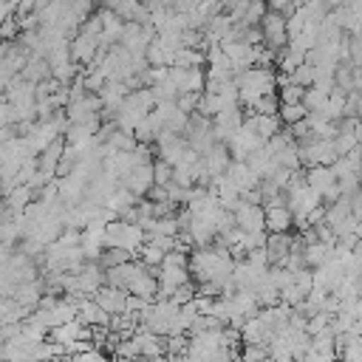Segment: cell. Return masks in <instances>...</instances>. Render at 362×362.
<instances>
[{
    "mask_svg": "<svg viewBox=\"0 0 362 362\" xmlns=\"http://www.w3.org/2000/svg\"><path fill=\"white\" fill-rule=\"evenodd\" d=\"M235 82H238V90H240V105H246L252 110L257 107V102L263 96L277 93V71H272V68H260V65L249 68V71L238 74Z\"/></svg>",
    "mask_w": 362,
    "mask_h": 362,
    "instance_id": "1",
    "label": "cell"
},
{
    "mask_svg": "<svg viewBox=\"0 0 362 362\" xmlns=\"http://www.w3.org/2000/svg\"><path fill=\"white\" fill-rule=\"evenodd\" d=\"M105 235H107V249H124V252H130V255H136V252H141L144 249V243H147V232L139 226V223H127V221H113L107 229H105Z\"/></svg>",
    "mask_w": 362,
    "mask_h": 362,
    "instance_id": "2",
    "label": "cell"
},
{
    "mask_svg": "<svg viewBox=\"0 0 362 362\" xmlns=\"http://www.w3.org/2000/svg\"><path fill=\"white\" fill-rule=\"evenodd\" d=\"M260 31H263V42L272 48V51H283L288 45V25H286V17L277 14V11H266L263 23H260Z\"/></svg>",
    "mask_w": 362,
    "mask_h": 362,
    "instance_id": "3",
    "label": "cell"
},
{
    "mask_svg": "<svg viewBox=\"0 0 362 362\" xmlns=\"http://www.w3.org/2000/svg\"><path fill=\"white\" fill-rule=\"evenodd\" d=\"M170 82L178 88V93H204L206 74L204 68H170Z\"/></svg>",
    "mask_w": 362,
    "mask_h": 362,
    "instance_id": "4",
    "label": "cell"
},
{
    "mask_svg": "<svg viewBox=\"0 0 362 362\" xmlns=\"http://www.w3.org/2000/svg\"><path fill=\"white\" fill-rule=\"evenodd\" d=\"M243 122H246V119H243L240 107L218 113V116L212 119V127H215V139H218V144H226V147H229V141L238 136V130L243 127Z\"/></svg>",
    "mask_w": 362,
    "mask_h": 362,
    "instance_id": "5",
    "label": "cell"
},
{
    "mask_svg": "<svg viewBox=\"0 0 362 362\" xmlns=\"http://www.w3.org/2000/svg\"><path fill=\"white\" fill-rule=\"evenodd\" d=\"M235 221H238L240 232H269L266 229V206H252V204L240 201L235 209Z\"/></svg>",
    "mask_w": 362,
    "mask_h": 362,
    "instance_id": "6",
    "label": "cell"
},
{
    "mask_svg": "<svg viewBox=\"0 0 362 362\" xmlns=\"http://www.w3.org/2000/svg\"><path fill=\"white\" fill-rule=\"evenodd\" d=\"M107 226H99V223H90L85 232H82V252H85V260L88 263H99L105 249H107V235H105Z\"/></svg>",
    "mask_w": 362,
    "mask_h": 362,
    "instance_id": "7",
    "label": "cell"
},
{
    "mask_svg": "<svg viewBox=\"0 0 362 362\" xmlns=\"http://www.w3.org/2000/svg\"><path fill=\"white\" fill-rule=\"evenodd\" d=\"M102 45H99V37H90L85 31H79L74 40H71V57L76 65H93L96 57H99Z\"/></svg>",
    "mask_w": 362,
    "mask_h": 362,
    "instance_id": "8",
    "label": "cell"
},
{
    "mask_svg": "<svg viewBox=\"0 0 362 362\" xmlns=\"http://www.w3.org/2000/svg\"><path fill=\"white\" fill-rule=\"evenodd\" d=\"M226 178L240 189V195H246V192H252V189H260V184H263V178H260L246 161H232L229 170H226Z\"/></svg>",
    "mask_w": 362,
    "mask_h": 362,
    "instance_id": "9",
    "label": "cell"
},
{
    "mask_svg": "<svg viewBox=\"0 0 362 362\" xmlns=\"http://www.w3.org/2000/svg\"><path fill=\"white\" fill-rule=\"evenodd\" d=\"M122 187L124 189H130L136 198H144V195H150L153 192V187H156V173H153V164H147V167H136L124 181H122Z\"/></svg>",
    "mask_w": 362,
    "mask_h": 362,
    "instance_id": "10",
    "label": "cell"
},
{
    "mask_svg": "<svg viewBox=\"0 0 362 362\" xmlns=\"http://www.w3.org/2000/svg\"><path fill=\"white\" fill-rule=\"evenodd\" d=\"M93 300H96L110 317H119V314L127 311V300H130V294L122 291V288H113V286H102V288L93 294Z\"/></svg>",
    "mask_w": 362,
    "mask_h": 362,
    "instance_id": "11",
    "label": "cell"
},
{
    "mask_svg": "<svg viewBox=\"0 0 362 362\" xmlns=\"http://www.w3.org/2000/svg\"><path fill=\"white\" fill-rule=\"evenodd\" d=\"M76 305H79V322L82 325H88V328H110V322H113V317L96 303V300H76Z\"/></svg>",
    "mask_w": 362,
    "mask_h": 362,
    "instance_id": "12",
    "label": "cell"
},
{
    "mask_svg": "<svg viewBox=\"0 0 362 362\" xmlns=\"http://www.w3.org/2000/svg\"><path fill=\"white\" fill-rule=\"evenodd\" d=\"M206 62H209L206 79H235V65H232V59L223 54L221 45H212V48L206 51Z\"/></svg>",
    "mask_w": 362,
    "mask_h": 362,
    "instance_id": "13",
    "label": "cell"
},
{
    "mask_svg": "<svg viewBox=\"0 0 362 362\" xmlns=\"http://www.w3.org/2000/svg\"><path fill=\"white\" fill-rule=\"evenodd\" d=\"M201 158H204V164H206V175H209V181H215V178L226 175L229 164L235 161L226 144H215V147H212L206 156H201Z\"/></svg>",
    "mask_w": 362,
    "mask_h": 362,
    "instance_id": "14",
    "label": "cell"
},
{
    "mask_svg": "<svg viewBox=\"0 0 362 362\" xmlns=\"http://www.w3.org/2000/svg\"><path fill=\"white\" fill-rule=\"evenodd\" d=\"M42 294H45L42 280H34V283H20L8 300L20 303V305H23V308H28V311H37V308H40V303L45 300Z\"/></svg>",
    "mask_w": 362,
    "mask_h": 362,
    "instance_id": "15",
    "label": "cell"
},
{
    "mask_svg": "<svg viewBox=\"0 0 362 362\" xmlns=\"http://www.w3.org/2000/svg\"><path fill=\"white\" fill-rule=\"evenodd\" d=\"M90 331H93V328L82 325L79 320H71V322L59 325L57 331H51V342H57V345H74V342H88V339H90Z\"/></svg>",
    "mask_w": 362,
    "mask_h": 362,
    "instance_id": "16",
    "label": "cell"
},
{
    "mask_svg": "<svg viewBox=\"0 0 362 362\" xmlns=\"http://www.w3.org/2000/svg\"><path fill=\"white\" fill-rule=\"evenodd\" d=\"M294 226V215L288 206H269L266 209V229L269 235H288V229Z\"/></svg>",
    "mask_w": 362,
    "mask_h": 362,
    "instance_id": "17",
    "label": "cell"
},
{
    "mask_svg": "<svg viewBox=\"0 0 362 362\" xmlns=\"http://www.w3.org/2000/svg\"><path fill=\"white\" fill-rule=\"evenodd\" d=\"M266 252H269L272 266H283L286 257L294 252V238H291V235H269Z\"/></svg>",
    "mask_w": 362,
    "mask_h": 362,
    "instance_id": "18",
    "label": "cell"
},
{
    "mask_svg": "<svg viewBox=\"0 0 362 362\" xmlns=\"http://www.w3.org/2000/svg\"><path fill=\"white\" fill-rule=\"evenodd\" d=\"M23 79H28V82H34V85H42L45 79H51V65H48V59L31 54L28 62H25V68H23Z\"/></svg>",
    "mask_w": 362,
    "mask_h": 362,
    "instance_id": "19",
    "label": "cell"
},
{
    "mask_svg": "<svg viewBox=\"0 0 362 362\" xmlns=\"http://www.w3.org/2000/svg\"><path fill=\"white\" fill-rule=\"evenodd\" d=\"M136 204H139V198H136L130 189H124V187H119V189L107 198V206L116 212V218H124L130 209H136Z\"/></svg>",
    "mask_w": 362,
    "mask_h": 362,
    "instance_id": "20",
    "label": "cell"
},
{
    "mask_svg": "<svg viewBox=\"0 0 362 362\" xmlns=\"http://www.w3.org/2000/svg\"><path fill=\"white\" fill-rule=\"evenodd\" d=\"M249 119H252V124H255V130H257V136H260L263 141L274 139V136L283 130V127H280V116H260V113H252Z\"/></svg>",
    "mask_w": 362,
    "mask_h": 362,
    "instance_id": "21",
    "label": "cell"
},
{
    "mask_svg": "<svg viewBox=\"0 0 362 362\" xmlns=\"http://www.w3.org/2000/svg\"><path fill=\"white\" fill-rule=\"evenodd\" d=\"M34 311H28V308H23L20 303H14V300H3V305H0V317H3V325H20V322H28V317H31Z\"/></svg>",
    "mask_w": 362,
    "mask_h": 362,
    "instance_id": "22",
    "label": "cell"
},
{
    "mask_svg": "<svg viewBox=\"0 0 362 362\" xmlns=\"http://www.w3.org/2000/svg\"><path fill=\"white\" fill-rule=\"evenodd\" d=\"M331 249L334 246H328V243H322V240H317V243H308L305 249H303V257H305V266L308 269H320L328 257H331Z\"/></svg>",
    "mask_w": 362,
    "mask_h": 362,
    "instance_id": "23",
    "label": "cell"
},
{
    "mask_svg": "<svg viewBox=\"0 0 362 362\" xmlns=\"http://www.w3.org/2000/svg\"><path fill=\"white\" fill-rule=\"evenodd\" d=\"M31 201H34V189L31 187H17L11 195H6V209H11L14 215H23Z\"/></svg>",
    "mask_w": 362,
    "mask_h": 362,
    "instance_id": "24",
    "label": "cell"
},
{
    "mask_svg": "<svg viewBox=\"0 0 362 362\" xmlns=\"http://www.w3.org/2000/svg\"><path fill=\"white\" fill-rule=\"evenodd\" d=\"M331 93H334V90H325V88H320V85L308 88V90H305V99H303L305 110H308V113H322V107L328 105V96H331Z\"/></svg>",
    "mask_w": 362,
    "mask_h": 362,
    "instance_id": "25",
    "label": "cell"
},
{
    "mask_svg": "<svg viewBox=\"0 0 362 362\" xmlns=\"http://www.w3.org/2000/svg\"><path fill=\"white\" fill-rule=\"evenodd\" d=\"M204 59H206L204 51H198V48H181L175 54V65L173 68H201Z\"/></svg>",
    "mask_w": 362,
    "mask_h": 362,
    "instance_id": "26",
    "label": "cell"
},
{
    "mask_svg": "<svg viewBox=\"0 0 362 362\" xmlns=\"http://www.w3.org/2000/svg\"><path fill=\"white\" fill-rule=\"evenodd\" d=\"M305 119H308L305 105H280V122H283V124L294 127V124H300V122H305Z\"/></svg>",
    "mask_w": 362,
    "mask_h": 362,
    "instance_id": "27",
    "label": "cell"
},
{
    "mask_svg": "<svg viewBox=\"0 0 362 362\" xmlns=\"http://www.w3.org/2000/svg\"><path fill=\"white\" fill-rule=\"evenodd\" d=\"M274 161H277V167H283V170H288V173H297V170H300V164H303L297 144H291V147H286L283 153H277V156H274Z\"/></svg>",
    "mask_w": 362,
    "mask_h": 362,
    "instance_id": "28",
    "label": "cell"
},
{
    "mask_svg": "<svg viewBox=\"0 0 362 362\" xmlns=\"http://www.w3.org/2000/svg\"><path fill=\"white\" fill-rule=\"evenodd\" d=\"M277 96H280L283 105H303V99H305V88H300L297 82H288V85H283V88L277 90Z\"/></svg>",
    "mask_w": 362,
    "mask_h": 362,
    "instance_id": "29",
    "label": "cell"
},
{
    "mask_svg": "<svg viewBox=\"0 0 362 362\" xmlns=\"http://www.w3.org/2000/svg\"><path fill=\"white\" fill-rule=\"evenodd\" d=\"M133 260V255L130 252H124V249H105V255H102V266H107V269H116V266H124V263H130Z\"/></svg>",
    "mask_w": 362,
    "mask_h": 362,
    "instance_id": "30",
    "label": "cell"
},
{
    "mask_svg": "<svg viewBox=\"0 0 362 362\" xmlns=\"http://www.w3.org/2000/svg\"><path fill=\"white\" fill-rule=\"evenodd\" d=\"M153 173H156V187H170L173 184V167L167 164V161H161V158H156L153 161Z\"/></svg>",
    "mask_w": 362,
    "mask_h": 362,
    "instance_id": "31",
    "label": "cell"
},
{
    "mask_svg": "<svg viewBox=\"0 0 362 362\" xmlns=\"http://www.w3.org/2000/svg\"><path fill=\"white\" fill-rule=\"evenodd\" d=\"M339 133L354 139L356 144H362V119H342L339 122Z\"/></svg>",
    "mask_w": 362,
    "mask_h": 362,
    "instance_id": "32",
    "label": "cell"
},
{
    "mask_svg": "<svg viewBox=\"0 0 362 362\" xmlns=\"http://www.w3.org/2000/svg\"><path fill=\"white\" fill-rule=\"evenodd\" d=\"M263 359H269V348L263 345H246L240 354V362H263Z\"/></svg>",
    "mask_w": 362,
    "mask_h": 362,
    "instance_id": "33",
    "label": "cell"
},
{
    "mask_svg": "<svg viewBox=\"0 0 362 362\" xmlns=\"http://www.w3.org/2000/svg\"><path fill=\"white\" fill-rule=\"evenodd\" d=\"M209 362H238V354H235V351H229V348H221Z\"/></svg>",
    "mask_w": 362,
    "mask_h": 362,
    "instance_id": "34",
    "label": "cell"
},
{
    "mask_svg": "<svg viewBox=\"0 0 362 362\" xmlns=\"http://www.w3.org/2000/svg\"><path fill=\"white\" fill-rule=\"evenodd\" d=\"M351 212H354V218H356L359 226H362V192H356V195L351 198Z\"/></svg>",
    "mask_w": 362,
    "mask_h": 362,
    "instance_id": "35",
    "label": "cell"
},
{
    "mask_svg": "<svg viewBox=\"0 0 362 362\" xmlns=\"http://www.w3.org/2000/svg\"><path fill=\"white\" fill-rule=\"evenodd\" d=\"M356 150H359V158H362V144H359V147H356Z\"/></svg>",
    "mask_w": 362,
    "mask_h": 362,
    "instance_id": "36",
    "label": "cell"
},
{
    "mask_svg": "<svg viewBox=\"0 0 362 362\" xmlns=\"http://www.w3.org/2000/svg\"><path fill=\"white\" fill-rule=\"evenodd\" d=\"M263 362H274V359H272V356H269V359H263Z\"/></svg>",
    "mask_w": 362,
    "mask_h": 362,
    "instance_id": "37",
    "label": "cell"
}]
</instances>
